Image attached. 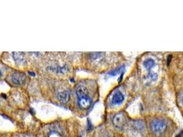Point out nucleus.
<instances>
[{"instance_id": "nucleus-5", "label": "nucleus", "mask_w": 183, "mask_h": 137, "mask_svg": "<svg viewBox=\"0 0 183 137\" xmlns=\"http://www.w3.org/2000/svg\"><path fill=\"white\" fill-rule=\"evenodd\" d=\"M124 101V96L122 93L120 91H117L115 93V94L112 97V102L114 105H118L120 104Z\"/></svg>"}, {"instance_id": "nucleus-8", "label": "nucleus", "mask_w": 183, "mask_h": 137, "mask_svg": "<svg viewBox=\"0 0 183 137\" xmlns=\"http://www.w3.org/2000/svg\"><path fill=\"white\" fill-rule=\"evenodd\" d=\"M12 57L16 63L20 64L23 63L24 60V54L21 52H13Z\"/></svg>"}, {"instance_id": "nucleus-6", "label": "nucleus", "mask_w": 183, "mask_h": 137, "mask_svg": "<svg viewBox=\"0 0 183 137\" xmlns=\"http://www.w3.org/2000/svg\"><path fill=\"white\" fill-rule=\"evenodd\" d=\"M57 97L58 100L60 102L62 103H66L69 100L70 97V93L67 91H65L59 92L58 93Z\"/></svg>"}, {"instance_id": "nucleus-3", "label": "nucleus", "mask_w": 183, "mask_h": 137, "mask_svg": "<svg viewBox=\"0 0 183 137\" xmlns=\"http://www.w3.org/2000/svg\"><path fill=\"white\" fill-rule=\"evenodd\" d=\"M112 123L116 128H123L126 123V117L123 112H120L116 114L112 119Z\"/></svg>"}, {"instance_id": "nucleus-1", "label": "nucleus", "mask_w": 183, "mask_h": 137, "mask_svg": "<svg viewBox=\"0 0 183 137\" xmlns=\"http://www.w3.org/2000/svg\"><path fill=\"white\" fill-rule=\"evenodd\" d=\"M151 130L152 131L156 134H163L166 130L167 125L165 122L161 119H154L152 121L151 125Z\"/></svg>"}, {"instance_id": "nucleus-13", "label": "nucleus", "mask_w": 183, "mask_h": 137, "mask_svg": "<svg viewBox=\"0 0 183 137\" xmlns=\"http://www.w3.org/2000/svg\"><path fill=\"white\" fill-rule=\"evenodd\" d=\"M29 73H31V75H33V76H35V73H32V72H29Z\"/></svg>"}, {"instance_id": "nucleus-7", "label": "nucleus", "mask_w": 183, "mask_h": 137, "mask_svg": "<svg viewBox=\"0 0 183 137\" xmlns=\"http://www.w3.org/2000/svg\"><path fill=\"white\" fill-rule=\"evenodd\" d=\"M76 94H77V98L80 97H85L87 96V91H86V88L83 85H78L76 89Z\"/></svg>"}, {"instance_id": "nucleus-4", "label": "nucleus", "mask_w": 183, "mask_h": 137, "mask_svg": "<svg viewBox=\"0 0 183 137\" xmlns=\"http://www.w3.org/2000/svg\"><path fill=\"white\" fill-rule=\"evenodd\" d=\"M91 104L92 100L91 98L89 97V95L78 98V106L80 108L83 109V110H86L91 107Z\"/></svg>"}, {"instance_id": "nucleus-12", "label": "nucleus", "mask_w": 183, "mask_h": 137, "mask_svg": "<svg viewBox=\"0 0 183 137\" xmlns=\"http://www.w3.org/2000/svg\"><path fill=\"white\" fill-rule=\"evenodd\" d=\"M149 78L152 80V81H155V80H157L158 78V75L156 73H149Z\"/></svg>"}, {"instance_id": "nucleus-2", "label": "nucleus", "mask_w": 183, "mask_h": 137, "mask_svg": "<svg viewBox=\"0 0 183 137\" xmlns=\"http://www.w3.org/2000/svg\"><path fill=\"white\" fill-rule=\"evenodd\" d=\"M26 80V75L21 72L16 71L11 75V82L15 86L23 85Z\"/></svg>"}, {"instance_id": "nucleus-10", "label": "nucleus", "mask_w": 183, "mask_h": 137, "mask_svg": "<svg viewBox=\"0 0 183 137\" xmlns=\"http://www.w3.org/2000/svg\"><path fill=\"white\" fill-rule=\"evenodd\" d=\"M124 67H125L124 66H121V67H119V68H115V69H114V70H113V71H112L109 72V75L114 76V75H116L119 74V73H121V72L122 71V70H123V68H124Z\"/></svg>"}, {"instance_id": "nucleus-11", "label": "nucleus", "mask_w": 183, "mask_h": 137, "mask_svg": "<svg viewBox=\"0 0 183 137\" xmlns=\"http://www.w3.org/2000/svg\"><path fill=\"white\" fill-rule=\"evenodd\" d=\"M47 137H63V135L60 134L59 132H58L57 131H51L48 134H47Z\"/></svg>"}, {"instance_id": "nucleus-9", "label": "nucleus", "mask_w": 183, "mask_h": 137, "mask_svg": "<svg viewBox=\"0 0 183 137\" xmlns=\"http://www.w3.org/2000/svg\"><path fill=\"white\" fill-rule=\"evenodd\" d=\"M143 66L144 67L147 69V70H150L155 66V62L154 60L152 59V58H148L144 61L143 63Z\"/></svg>"}, {"instance_id": "nucleus-14", "label": "nucleus", "mask_w": 183, "mask_h": 137, "mask_svg": "<svg viewBox=\"0 0 183 137\" xmlns=\"http://www.w3.org/2000/svg\"><path fill=\"white\" fill-rule=\"evenodd\" d=\"M1 76H2V73H1V71H0V77H1Z\"/></svg>"}]
</instances>
